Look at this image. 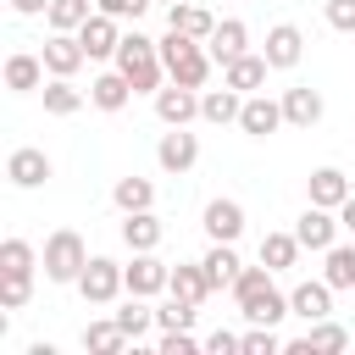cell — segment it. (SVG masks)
<instances>
[{
    "instance_id": "obj_21",
    "label": "cell",
    "mask_w": 355,
    "mask_h": 355,
    "mask_svg": "<svg viewBox=\"0 0 355 355\" xmlns=\"http://www.w3.org/2000/svg\"><path fill=\"white\" fill-rule=\"evenodd\" d=\"M166 28H178V33H189V39H211V33H216V17H211L205 6L178 0V6H166Z\"/></svg>"
},
{
    "instance_id": "obj_2",
    "label": "cell",
    "mask_w": 355,
    "mask_h": 355,
    "mask_svg": "<svg viewBox=\"0 0 355 355\" xmlns=\"http://www.w3.org/2000/svg\"><path fill=\"white\" fill-rule=\"evenodd\" d=\"M155 44H161V61H166V78H172V83L205 89V78H211V50H200V39L166 28V39H155Z\"/></svg>"
},
{
    "instance_id": "obj_10",
    "label": "cell",
    "mask_w": 355,
    "mask_h": 355,
    "mask_svg": "<svg viewBox=\"0 0 355 355\" xmlns=\"http://www.w3.org/2000/svg\"><path fill=\"white\" fill-rule=\"evenodd\" d=\"M155 161H161V172H189V166L200 161V139H194L189 128H172V133H161V144H155Z\"/></svg>"
},
{
    "instance_id": "obj_24",
    "label": "cell",
    "mask_w": 355,
    "mask_h": 355,
    "mask_svg": "<svg viewBox=\"0 0 355 355\" xmlns=\"http://www.w3.org/2000/svg\"><path fill=\"white\" fill-rule=\"evenodd\" d=\"M128 94H133V83H128L122 72H100V78L89 83V105H100V111H122Z\"/></svg>"
},
{
    "instance_id": "obj_15",
    "label": "cell",
    "mask_w": 355,
    "mask_h": 355,
    "mask_svg": "<svg viewBox=\"0 0 355 355\" xmlns=\"http://www.w3.org/2000/svg\"><path fill=\"white\" fill-rule=\"evenodd\" d=\"M78 39H83L89 61H105V55H116V44H122V33H116V17H105V11H94V17L78 28Z\"/></svg>"
},
{
    "instance_id": "obj_25",
    "label": "cell",
    "mask_w": 355,
    "mask_h": 355,
    "mask_svg": "<svg viewBox=\"0 0 355 355\" xmlns=\"http://www.w3.org/2000/svg\"><path fill=\"white\" fill-rule=\"evenodd\" d=\"M122 244L128 250H155L161 244V222L150 211H122Z\"/></svg>"
},
{
    "instance_id": "obj_1",
    "label": "cell",
    "mask_w": 355,
    "mask_h": 355,
    "mask_svg": "<svg viewBox=\"0 0 355 355\" xmlns=\"http://www.w3.org/2000/svg\"><path fill=\"white\" fill-rule=\"evenodd\" d=\"M116 72L133 83V94H155L161 89V78H166V61H161V44L155 39H144V33H122V44H116Z\"/></svg>"
},
{
    "instance_id": "obj_37",
    "label": "cell",
    "mask_w": 355,
    "mask_h": 355,
    "mask_svg": "<svg viewBox=\"0 0 355 355\" xmlns=\"http://www.w3.org/2000/svg\"><path fill=\"white\" fill-rule=\"evenodd\" d=\"M33 266H39V255H33L28 239H6V244H0V272H22V277H33Z\"/></svg>"
},
{
    "instance_id": "obj_6",
    "label": "cell",
    "mask_w": 355,
    "mask_h": 355,
    "mask_svg": "<svg viewBox=\"0 0 355 355\" xmlns=\"http://www.w3.org/2000/svg\"><path fill=\"white\" fill-rule=\"evenodd\" d=\"M122 277H128V294H144V300L172 288V266L155 250H133V266H122Z\"/></svg>"
},
{
    "instance_id": "obj_39",
    "label": "cell",
    "mask_w": 355,
    "mask_h": 355,
    "mask_svg": "<svg viewBox=\"0 0 355 355\" xmlns=\"http://www.w3.org/2000/svg\"><path fill=\"white\" fill-rule=\"evenodd\" d=\"M194 311H200V305H189V300L172 294V300L155 311V327H161V333H172V327H194Z\"/></svg>"
},
{
    "instance_id": "obj_16",
    "label": "cell",
    "mask_w": 355,
    "mask_h": 355,
    "mask_svg": "<svg viewBox=\"0 0 355 355\" xmlns=\"http://www.w3.org/2000/svg\"><path fill=\"white\" fill-rule=\"evenodd\" d=\"M44 55H28V50H17V55H6V89L11 94H33V89H44Z\"/></svg>"
},
{
    "instance_id": "obj_22",
    "label": "cell",
    "mask_w": 355,
    "mask_h": 355,
    "mask_svg": "<svg viewBox=\"0 0 355 355\" xmlns=\"http://www.w3.org/2000/svg\"><path fill=\"white\" fill-rule=\"evenodd\" d=\"M239 111H244V94H239L233 83L205 89V94H200V116H205V122H216V128H222V122H239Z\"/></svg>"
},
{
    "instance_id": "obj_13",
    "label": "cell",
    "mask_w": 355,
    "mask_h": 355,
    "mask_svg": "<svg viewBox=\"0 0 355 355\" xmlns=\"http://www.w3.org/2000/svg\"><path fill=\"white\" fill-rule=\"evenodd\" d=\"M305 194H311V205H327V211H338L355 189H349V178L338 172V166H316L311 178H305Z\"/></svg>"
},
{
    "instance_id": "obj_44",
    "label": "cell",
    "mask_w": 355,
    "mask_h": 355,
    "mask_svg": "<svg viewBox=\"0 0 355 355\" xmlns=\"http://www.w3.org/2000/svg\"><path fill=\"white\" fill-rule=\"evenodd\" d=\"M327 22L338 33H355V0H327Z\"/></svg>"
},
{
    "instance_id": "obj_40",
    "label": "cell",
    "mask_w": 355,
    "mask_h": 355,
    "mask_svg": "<svg viewBox=\"0 0 355 355\" xmlns=\"http://www.w3.org/2000/svg\"><path fill=\"white\" fill-rule=\"evenodd\" d=\"M272 349H283V338H277L272 327L250 322V333H244V355H272Z\"/></svg>"
},
{
    "instance_id": "obj_45",
    "label": "cell",
    "mask_w": 355,
    "mask_h": 355,
    "mask_svg": "<svg viewBox=\"0 0 355 355\" xmlns=\"http://www.w3.org/2000/svg\"><path fill=\"white\" fill-rule=\"evenodd\" d=\"M11 11H17V17H44L50 0H11Z\"/></svg>"
},
{
    "instance_id": "obj_28",
    "label": "cell",
    "mask_w": 355,
    "mask_h": 355,
    "mask_svg": "<svg viewBox=\"0 0 355 355\" xmlns=\"http://www.w3.org/2000/svg\"><path fill=\"white\" fill-rule=\"evenodd\" d=\"M133 338L122 333V322L111 316V322H89L83 327V349H94V355H116V349H128Z\"/></svg>"
},
{
    "instance_id": "obj_14",
    "label": "cell",
    "mask_w": 355,
    "mask_h": 355,
    "mask_svg": "<svg viewBox=\"0 0 355 355\" xmlns=\"http://www.w3.org/2000/svg\"><path fill=\"white\" fill-rule=\"evenodd\" d=\"M344 222H333V211L327 205H305V216L294 222V239L305 244V250H333V233H338Z\"/></svg>"
},
{
    "instance_id": "obj_8",
    "label": "cell",
    "mask_w": 355,
    "mask_h": 355,
    "mask_svg": "<svg viewBox=\"0 0 355 355\" xmlns=\"http://www.w3.org/2000/svg\"><path fill=\"white\" fill-rule=\"evenodd\" d=\"M266 61H272V72H288V67H300V55H305V33L294 28V22H277L272 33H266V50H261Z\"/></svg>"
},
{
    "instance_id": "obj_32",
    "label": "cell",
    "mask_w": 355,
    "mask_h": 355,
    "mask_svg": "<svg viewBox=\"0 0 355 355\" xmlns=\"http://www.w3.org/2000/svg\"><path fill=\"white\" fill-rule=\"evenodd\" d=\"M44 17H50V33H78L94 11H89V0H50Z\"/></svg>"
},
{
    "instance_id": "obj_42",
    "label": "cell",
    "mask_w": 355,
    "mask_h": 355,
    "mask_svg": "<svg viewBox=\"0 0 355 355\" xmlns=\"http://www.w3.org/2000/svg\"><path fill=\"white\" fill-rule=\"evenodd\" d=\"M205 349H211V355H244V333H227V327H216V333L205 338Z\"/></svg>"
},
{
    "instance_id": "obj_3",
    "label": "cell",
    "mask_w": 355,
    "mask_h": 355,
    "mask_svg": "<svg viewBox=\"0 0 355 355\" xmlns=\"http://www.w3.org/2000/svg\"><path fill=\"white\" fill-rule=\"evenodd\" d=\"M83 266H89V250H83V239L72 227H61V233L44 239V277L50 283H78Z\"/></svg>"
},
{
    "instance_id": "obj_17",
    "label": "cell",
    "mask_w": 355,
    "mask_h": 355,
    "mask_svg": "<svg viewBox=\"0 0 355 355\" xmlns=\"http://www.w3.org/2000/svg\"><path fill=\"white\" fill-rule=\"evenodd\" d=\"M205 233H211V244H233L244 233V205L239 200H211L205 205Z\"/></svg>"
},
{
    "instance_id": "obj_33",
    "label": "cell",
    "mask_w": 355,
    "mask_h": 355,
    "mask_svg": "<svg viewBox=\"0 0 355 355\" xmlns=\"http://www.w3.org/2000/svg\"><path fill=\"white\" fill-rule=\"evenodd\" d=\"M266 288H272V266H244V272L233 277V300H239V311H244V305H255Z\"/></svg>"
},
{
    "instance_id": "obj_47",
    "label": "cell",
    "mask_w": 355,
    "mask_h": 355,
    "mask_svg": "<svg viewBox=\"0 0 355 355\" xmlns=\"http://www.w3.org/2000/svg\"><path fill=\"white\" fill-rule=\"evenodd\" d=\"M161 6H178V0H161Z\"/></svg>"
},
{
    "instance_id": "obj_4",
    "label": "cell",
    "mask_w": 355,
    "mask_h": 355,
    "mask_svg": "<svg viewBox=\"0 0 355 355\" xmlns=\"http://www.w3.org/2000/svg\"><path fill=\"white\" fill-rule=\"evenodd\" d=\"M122 288H128L122 266H116L111 255H89V266H83V277H78V294H83L89 305H111Z\"/></svg>"
},
{
    "instance_id": "obj_31",
    "label": "cell",
    "mask_w": 355,
    "mask_h": 355,
    "mask_svg": "<svg viewBox=\"0 0 355 355\" xmlns=\"http://www.w3.org/2000/svg\"><path fill=\"white\" fill-rule=\"evenodd\" d=\"M172 294H178V300H189V305H200V300L211 294L205 266H200V261H194V266H172Z\"/></svg>"
},
{
    "instance_id": "obj_7",
    "label": "cell",
    "mask_w": 355,
    "mask_h": 355,
    "mask_svg": "<svg viewBox=\"0 0 355 355\" xmlns=\"http://www.w3.org/2000/svg\"><path fill=\"white\" fill-rule=\"evenodd\" d=\"M39 55H44V67H50V78H72V72L89 61V50H83V39H78V33H50Z\"/></svg>"
},
{
    "instance_id": "obj_29",
    "label": "cell",
    "mask_w": 355,
    "mask_h": 355,
    "mask_svg": "<svg viewBox=\"0 0 355 355\" xmlns=\"http://www.w3.org/2000/svg\"><path fill=\"white\" fill-rule=\"evenodd\" d=\"M39 94H44V111H50V116H72V111H83V89H72V78H50Z\"/></svg>"
},
{
    "instance_id": "obj_38",
    "label": "cell",
    "mask_w": 355,
    "mask_h": 355,
    "mask_svg": "<svg viewBox=\"0 0 355 355\" xmlns=\"http://www.w3.org/2000/svg\"><path fill=\"white\" fill-rule=\"evenodd\" d=\"M33 300V277L22 272H0V311H22Z\"/></svg>"
},
{
    "instance_id": "obj_41",
    "label": "cell",
    "mask_w": 355,
    "mask_h": 355,
    "mask_svg": "<svg viewBox=\"0 0 355 355\" xmlns=\"http://www.w3.org/2000/svg\"><path fill=\"white\" fill-rule=\"evenodd\" d=\"M161 355H194L200 349V338L189 333V327H172V333H161V344H155Z\"/></svg>"
},
{
    "instance_id": "obj_23",
    "label": "cell",
    "mask_w": 355,
    "mask_h": 355,
    "mask_svg": "<svg viewBox=\"0 0 355 355\" xmlns=\"http://www.w3.org/2000/svg\"><path fill=\"white\" fill-rule=\"evenodd\" d=\"M205 44H211V61H222V67H227L233 55H244V44H250V28H244L239 17H227V22H216V33H211Z\"/></svg>"
},
{
    "instance_id": "obj_46",
    "label": "cell",
    "mask_w": 355,
    "mask_h": 355,
    "mask_svg": "<svg viewBox=\"0 0 355 355\" xmlns=\"http://www.w3.org/2000/svg\"><path fill=\"white\" fill-rule=\"evenodd\" d=\"M338 222H344V227H349V233H355V194H349V200H344V205H338Z\"/></svg>"
},
{
    "instance_id": "obj_9",
    "label": "cell",
    "mask_w": 355,
    "mask_h": 355,
    "mask_svg": "<svg viewBox=\"0 0 355 355\" xmlns=\"http://www.w3.org/2000/svg\"><path fill=\"white\" fill-rule=\"evenodd\" d=\"M239 128L250 139H266L283 128V100H266V94H244V111H239Z\"/></svg>"
},
{
    "instance_id": "obj_35",
    "label": "cell",
    "mask_w": 355,
    "mask_h": 355,
    "mask_svg": "<svg viewBox=\"0 0 355 355\" xmlns=\"http://www.w3.org/2000/svg\"><path fill=\"white\" fill-rule=\"evenodd\" d=\"M116 322H122V333H128V338L139 344V338H144V333L155 327V311L144 305V294H128V305L116 311Z\"/></svg>"
},
{
    "instance_id": "obj_11",
    "label": "cell",
    "mask_w": 355,
    "mask_h": 355,
    "mask_svg": "<svg viewBox=\"0 0 355 355\" xmlns=\"http://www.w3.org/2000/svg\"><path fill=\"white\" fill-rule=\"evenodd\" d=\"M266 72H272V61L244 50V55H233V61L222 67V83H233L239 94H261V89H266Z\"/></svg>"
},
{
    "instance_id": "obj_18",
    "label": "cell",
    "mask_w": 355,
    "mask_h": 355,
    "mask_svg": "<svg viewBox=\"0 0 355 355\" xmlns=\"http://www.w3.org/2000/svg\"><path fill=\"white\" fill-rule=\"evenodd\" d=\"M288 311L300 316V322H322V316H333V283L322 277V283H300L294 294H288Z\"/></svg>"
},
{
    "instance_id": "obj_43",
    "label": "cell",
    "mask_w": 355,
    "mask_h": 355,
    "mask_svg": "<svg viewBox=\"0 0 355 355\" xmlns=\"http://www.w3.org/2000/svg\"><path fill=\"white\" fill-rule=\"evenodd\" d=\"M94 6H100L105 17H116V22H122V17H133V22H139V17L150 11V0H94Z\"/></svg>"
},
{
    "instance_id": "obj_34",
    "label": "cell",
    "mask_w": 355,
    "mask_h": 355,
    "mask_svg": "<svg viewBox=\"0 0 355 355\" xmlns=\"http://www.w3.org/2000/svg\"><path fill=\"white\" fill-rule=\"evenodd\" d=\"M283 316H294V311H288V294H277V288H266L255 305H244V322H261V327H277Z\"/></svg>"
},
{
    "instance_id": "obj_26",
    "label": "cell",
    "mask_w": 355,
    "mask_h": 355,
    "mask_svg": "<svg viewBox=\"0 0 355 355\" xmlns=\"http://www.w3.org/2000/svg\"><path fill=\"white\" fill-rule=\"evenodd\" d=\"M200 266H205V277H211V288H233V277L244 272V261L233 255V244H211Z\"/></svg>"
},
{
    "instance_id": "obj_19",
    "label": "cell",
    "mask_w": 355,
    "mask_h": 355,
    "mask_svg": "<svg viewBox=\"0 0 355 355\" xmlns=\"http://www.w3.org/2000/svg\"><path fill=\"white\" fill-rule=\"evenodd\" d=\"M344 344H349V333H344L338 322H327V316H322V322H305V333H300L288 349H305V355H333V349H344Z\"/></svg>"
},
{
    "instance_id": "obj_20",
    "label": "cell",
    "mask_w": 355,
    "mask_h": 355,
    "mask_svg": "<svg viewBox=\"0 0 355 355\" xmlns=\"http://www.w3.org/2000/svg\"><path fill=\"white\" fill-rule=\"evenodd\" d=\"M283 122H294V128H311V122H322V94H316L311 83H294V89H283Z\"/></svg>"
},
{
    "instance_id": "obj_5",
    "label": "cell",
    "mask_w": 355,
    "mask_h": 355,
    "mask_svg": "<svg viewBox=\"0 0 355 355\" xmlns=\"http://www.w3.org/2000/svg\"><path fill=\"white\" fill-rule=\"evenodd\" d=\"M155 116L166 122V128H189L194 116H200V89H189V83H161L155 89Z\"/></svg>"
},
{
    "instance_id": "obj_30",
    "label": "cell",
    "mask_w": 355,
    "mask_h": 355,
    "mask_svg": "<svg viewBox=\"0 0 355 355\" xmlns=\"http://www.w3.org/2000/svg\"><path fill=\"white\" fill-rule=\"evenodd\" d=\"M111 200H116V211H150L155 205V183L150 178H116Z\"/></svg>"
},
{
    "instance_id": "obj_36",
    "label": "cell",
    "mask_w": 355,
    "mask_h": 355,
    "mask_svg": "<svg viewBox=\"0 0 355 355\" xmlns=\"http://www.w3.org/2000/svg\"><path fill=\"white\" fill-rule=\"evenodd\" d=\"M333 288H355V244H333L327 250V272H322Z\"/></svg>"
},
{
    "instance_id": "obj_12",
    "label": "cell",
    "mask_w": 355,
    "mask_h": 355,
    "mask_svg": "<svg viewBox=\"0 0 355 355\" xmlns=\"http://www.w3.org/2000/svg\"><path fill=\"white\" fill-rule=\"evenodd\" d=\"M6 178H11L17 189H39V183L50 178V155H44V150H33V144H22V150H11V155H6Z\"/></svg>"
},
{
    "instance_id": "obj_27",
    "label": "cell",
    "mask_w": 355,
    "mask_h": 355,
    "mask_svg": "<svg viewBox=\"0 0 355 355\" xmlns=\"http://www.w3.org/2000/svg\"><path fill=\"white\" fill-rule=\"evenodd\" d=\"M300 250H305V244H300L294 233H266V239H261V266H272V272H288V266L300 261Z\"/></svg>"
}]
</instances>
